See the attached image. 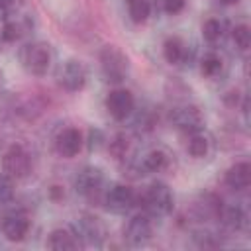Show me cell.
Listing matches in <instances>:
<instances>
[{
  "label": "cell",
  "instance_id": "obj_1",
  "mask_svg": "<svg viewBox=\"0 0 251 251\" xmlns=\"http://www.w3.org/2000/svg\"><path fill=\"white\" fill-rule=\"evenodd\" d=\"M51 49L47 43L43 41H31L25 43L20 51V63L22 67L33 75V76H43L47 75L49 67H51Z\"/></svg>",
  "mask_w": 251,
  "mask_h": 251
},
{
  "label": "cell",
  "instance_id": "obj_2",
  "mask_svg": "<svg viewBox=\"0 0 251 251\" xmlns=\"http://www.w3.org/2000/svg\"><path fill=\"white\" fill-rule=\"evenodd\" d=\"M141 204H143V210L147 212V216L163 218V216H167V214L173 212L175 198H173L171 188H169L165 182H153V184L143 192Z\"/></svg>",
  "mask_w": 251,
  "mask_h": 251
},
{
  "label": "cell",
  "instance_id": "obj_3",
  "mask_svg": "<svg viewBox=\"0 0 251 251\" xmlns=\"http://www.w3.org/2000/svg\"><path fill=\"white\" fill-rule=\"evenodd\" d=\"M2 173L12 180H22L31 173V155L20 143L10 145L2 155Z\"/></svg>",
  "mask_w": 251,
  "mask_h": 251
},
{
  "label": "cell",
  "instance_id": "obj_4",
  "mask_svg": "<svg viewBox=\"0 0 251 251\" xmlns=\"http://www.w3.org/2000/svg\"><path fill=\"white\" fill-rule=\"evenodd\" d=\"M100 67H102L106 80L122 82L127 76L129 61L124 55V51H120L116 45H104L100 51Z\"/></svg>",
  "mask_w": 251,
  "mask_h": 251
},
{
  "label": "cell",
  "instance_id": "obj_5",
  "mask_svg": "<svg viewBox=\"0 0 251 251\" xmlns=\"http://www.w3.org/2000/svg\"><path fill=\"white\" fill-rule=\"evenodd\" d=\"M73 231L76 233L80 243H88V245H100L106 237V229H104L102 222L88 214H84L76 220V224L73 226Z\"/></svg>",
  "mask_w": 251,
  "mask_h": 251
},
{
  "label": "cell",
  "instance_id": "obj_6",
  "mask_svg": "<svg viewBox=\"0 0 251 251\" xmlns=\"http://www.w3.org/2000/svg\"><path fill=\"white\" fill-rule=\"evenodd\" d=\"M151 235H153V224L147 214H135L124 227V239L133 247L145 245L151 239Z\"/></svg>",
  "mask_w": 251,
  "mask_h": 251
},
{
  "label": "cell",
  "instance_id": "obj_7",
  "mask_svg": "<svg viewBox=\"0 0 251 251\" xmlns=\"http://www.w3.org/2000/svg\"><path fill=\"white\" fill-rule=\"evenodd\" d=\"M59 84L67 90V92H78L84 88L86 84V67L80 61H67L61 69H59Z\"/></svg>",
  "mask_w": 251,
  "mask_h": 251
},
{
  "label": "cell",
  "instance_id": "obj_8",
  "mask_svg": "<svg viewBox=\"0 0 251 251\" xmlns=\"http://www.w3.org/2000/svg\"><path fill=\"white\" fill-rule=\"evenodd\" d=\"M133 106H135V100L127 88H114L106 96V110L118 122L126 120L133 112Z\"/></svg>",
  "mask_w": 251,
  "mask_h": 251
},
{
  "label": "cell",
  "instance_id": "obj_9",
  "mask_svg": "<svg viewBox=\"0 0 251 251\" xmlns=\"http://www.w3.org/2000/svg\"><path fill=\"white\" fill-rule=\"evenodd\" d=\"M104 204L114 214H126V212H129L135 206V192L127 184H114L106 192Z\"/></svg>",
  "mask_w": 251,
  "mask_h": 251
},
{
  "label": "cell",
  "instance_id": "obj_10",
  "mask_svg": "<svg viewBox=\"0 0 251 251\" xmlns=\"http://www.w3.org/2000/svg\"><path fill=\"white\" fill-rule=\"evenodd\" d=\"M0 231L8 241H22L29 231V218L20 210L8 212L0 220Z\"/></svg>",
  "mask_w": 251,
  "mask_h": 251
},
{
  "label": "cell",
  "instance_id": "obj_11",
  "mask_svg": "<svg viewBox=\"0 0 251 251\" xmlns=\"http://www.w3.org/2000/svg\"><path fill=\"white\" fill-rule=\"evenodd\" d=\"M102 182H104V173L100 167L94 165H86L75 175V190L80 196H90L102 186Z\"/></svg>",
  "mask_w": 251,
  "mask_h": 251
},
{
  "label": "cell",
  "instance_id": "obj_12",
  "mask_svg": "<svg viewBox=\"0 0 251 251\" xmlns=\"http://www.w3.org/2000/svg\"><path fill=\"white\" fill-rule=\"evenodd\" d=\"M171 122L175 127H178L180 131H186V133H194V131H200L202 129V116L198 112L196 106H178L171 112Z\"/></svg>",
  "mask_w": 251,
  "mask_h": 251
},
{
  "label": "cell",
  "instance_id": "obj_13",
  "mask_svg": "<svg viewBox=\"0 0 251 251\" xmlns=\"http://www.w3.org/2000/svg\"><path fill=\"white\" fill-rule=\"evenodd\" d=\"M82 143L84 141L78 127H65L55 137V149L65 159H73L75 155H78V151L82 149Z\"/></svg>",
  "mask_w": 251,
  "mask_h": 251
},
{
  "label": "cell",
  "instance_id": "obj_14",
  "mask_svg": "<svg viewBox=\"0 0 251 251\" xmlns=\"http://www.w3.org/2000/svg\"><path fill=\"white\" fill-rule=\"evenodd\" d=\"M224 182H226L227 188H231L235 192H241V190L249 188V184H251V165L247 161H239V163L231 165L224 175Z\"/></svg>",
  "mask_w": 251,
  "mask_h": 251
},
{
  "label": "cell",
  "instance_id": "obj_15",
  "mask_svg": "<svg viewBox=\"0 0 251 251\" xmlns=\"http://www.w3.org/2000/svg\"><path fill=\"white\" fill-rule=\"evenodd\" d=\"M47 247L53 249V251H75V249H80L82 243H80V239L76 237V233L73 229L57 227L49 233Z\"/></svg>",
  "mask_w": 251,
  "mask_h": 251
},
{
  "label": "cell",
  "instance_id": "obj_16",
  "mask_svg": "<svg viewBox=\"0 0 251 251\" xmlns=\"http://www.w3.org/2000/svg\"><path fill=\"white\" fill-rule=\"evenodd\" d=\"M218 218H220L222 224H224L227 229H231V231H239V229H243L245 224H247V216H245V212H243L239 206L222 208Z\"/></svg>",
  "mask_w": 251,
  "mask_h": 251
},
{
  "label": "cell",
  "instance_id": "obj_17",
  "mask_svg": "<svg viewBox=\"0 0 251 251\" xmlns=\"http://www.w3.org/2000/svg\"><path fill=\"white\" fill-rule=\"evenodd\" d=\"M163 57L171 65H180L186 57V47L180 37H169L163 43Z\"/></svg>",
  "mask_w": 251,
  "mask_h": 251
},
{
  "label": "cell",
  "instance_id": "obj_18",
  "mask_svg": "<svg viewBox=\"0 0 251 251\" xmlns=\"http://www.w3.org/2000/svg\"><path fill=\"white\" fill-rule=\"evenodd\" d=\"M126 2H127V12H129L131 22H135V24L147 22V18L151 14L149 0H126Z\"/></svg>",
  "mask_w": 251,
  "mask_h": 251
},
{
  "label": "cell",
  "instance_id": "obj_19",
  "mask_svg": "<svg viewBox=\"0 0 251 251\" xmlns=\"http://www.w3.org/2000/svg\"><path fill=\"white\" fill-rule=\"evenodd\" d=\"M165 165H167V155H165L161 149L149 151V153L143 157V161H141V169L147 171V173H159V171L165 169Z\"/></svg>",
  "mask_w": 251,
  "mask_h": 251
},
{
  "label": "cell",
  "instance_id": "obj_20",
  "mask_svg": "<svg viewBox=\"0 0 251 251\" xmlns=\"http://www.w3.org/2000/svg\"><path fill=\"white\" fill-rule=\"evenodd\" d=\"M208 147H210V141L208 137L202 133V131H194L190 133V139H188V153L194 157V159H200L208 153Z\"/></svg>",
  "mask_w": 251,
  "mask_h": 251
},
{
  "label": "cell",
  "instance_id": "obj_21",
  "mask_svg": "<svg viewBox=\"0 0 251 251\" xmlns=\"http://www.w3.org/2000/svg\"><path fill=\"white\" fill-rule=\"evenodd\" d=\"M222 33H224V24H222L220 20L210 18V20L204 22V25H202V35H204V39H206L208 43H216V41L222 37Z\"/></svg>",
  "mask_w": 251,
  "mask_h": 251
},
{
  "label": "cell",
  "instance_id": "obj_22",
  "mask_svg": "<svg viewBox=\"0 0 251 251\" xmlns=\"http://www.w3.org/2000/svg\"><path fill=\"white\" fill-rule=\"evenodd\" d=\"M231 37H233V43L239 51H247L249 45H251V31H249V25L247 24H237L231 31Z\"/></svg>",
  "mask_w": 251,
  "mask_h": 251
},
{
  "label": "cell",
  "instance_id": "obj_23",
  "mask_svg": "<svg viewBox=\"0 0 251 251\" xmlns=\"http://www.w3.org/2000/svg\"><path fill=\"white\" fill-rule=\"evenodd\" d=\"M222 71V59L216 53H208L200 61V73L204 76H216Z\"/></svg>",
  "mask_w": 251,
  "mask_h": 251
},
{
  "label": "cell",
  "instance_id": "obj_24",
  "mask_svg": "<svg viewBox=\"0 0 251 251\" xmlns=\"http://www.w3.org/2000/svg\"><path fill=\"white\" fill-rule=\"evenodd\" d=\"M20 35H22V27H20L16 22H4V25H2V29H0V37H2L4 41L12 43V41H16Z\"/></svg>",
  "mask_w": 251,
  "mask_h": 251
},
{
  "label": "cell",
  "instance_id": "obj_25",
  "mask_svg": "<svg viewBox=\"0 0 251 251\" xmlns=\"http://www.w3.org/2000/svg\"><path fill=\"white\" fill-rule=\"evenodd\" d=\"M14 198V186H12V178L8 176H0V206L8 204Z\"/></svg>",
  "mask_w": 251,
  "mask_h": 251
},
{
  "label": "cell",
  "instance_id": "obj_26",
  "mask_svg": "<svg viewBox=\"0 0 251 251\" xmlns=\"http://www.w3.org/2000/svg\"><path fill=\"white\" fill-rule=\"evenodd\" d=\"M110 151H112V155L116 159H122L126 155V151H127V139L124 135H116V139L110 143Z\"/></svg>",
  "mask_w": 251,
  "mask_h": 251
},
{
  "label": "cell",
  "instance_id": "obj_27",
  "mask_svg": "<svg viewBox=\"0 0 251 251\" xmlns=\"http://www.w3.org/2000/svg\"><path fill=\"white\" fill-rule=\"evenodd\" d=\"M186 6V0H163V10L167 14H178Z\"/></svg>",
  "mask_w": 251,
  "mask_h": 251
},
{
  "label": "cell",
  "instance_id": "obj_28",
  "mask_svg": "<svg viewBox=\"0 0 251 251\" xmlns=\"http://www.w3.org/2000/svg\"><path fill=\"white\" fill-rule=\"evenodd\" d=\"M14 2H16V0H0V10H8V8H12Z\"/></svg>",
  "mask_w": 251,
  "mask_h": 251
},
{
  "label": "cell",
  "instance_id": "obj_29",
  "mask_svg": "<svg viewBox=\"0 0 251 251\" xmlns=\"http://www.w3.org/2000/svg\"><path fill=\"white\" fill-rule=\"evenodd\" d=\"M218 2H222V4H235V2H239V0H218Z\"/></svg>",
  "mask_w": 251,
  "mask_h": 251
}]
</instances>
